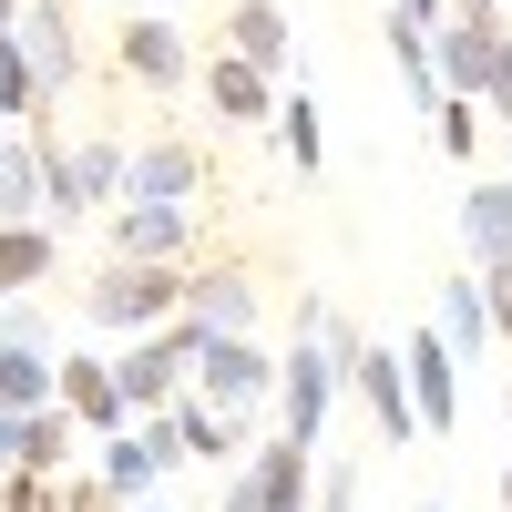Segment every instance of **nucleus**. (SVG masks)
Listing matches in <instances>:
<instances>
[{
    "mask_svg": "<svg viewBox=\"0 0 512 512\" xmlns=\"http://www.w3.org/2000/svg\"><path fill=\"white\" fill-rule=\"evenodd\" d=\"M512 41L502 21V0H451V11L431 21V72H441V93L451 103H482V82H492V52Z\"/></svg>",
    "mask_w": 512,
    "mask_h": 512,
    "instance_id": "5",
    "label": "nucleus"
},
{
    "mask_svg": "<svg viewBox=\"0 0 512 512\" xmlns=\"http://www.w3.org/2000/svg\"><path fill=\"white\" fill-rule=\"evenodd\" d=\"M277 144H287L297 175H328V123H318L308 93H277Z\"/></svg>",
    "mask_w": 512,
    "mask_h": 512,
    "instance_id": "26",
    "label": "nucleus"
},
{
    "mask_svg": "<svg viewBox=\"0 0 512 512\" xmlns=\"http://www.w3.org/2000/svg\"><path fill=\"white\" fill-rule=\"evenodd\" d=\"M195 226H205V205H113V256H154V267H185Z\"/></svg>",
    "mask_w": 512,
    "mask_h": 512,
    "instance_id": "15",
    "label": "nucleus"
},
{
    "mask_svg": "<svg viewBox=\"0 0 512 512\" xmlns=\"http://www.w3.org/2000/svg\"><path fill=\"white\" fill-rule=\"evenodd\" d=\"M195 349H205V328H195V318H164V328H144L134 349L113 359V390H123V410H134V420H154L164 400L185 390V369H195Z\"/></svg>",
    "mask_w": 512,
    "mask_h": 512,
    "instance_id": "6",
    "label": "nucleus"
},
{
    "mask_svg": "<svg viewBox=\"0 0 512 512\" xmlns=\"http://www.w3.org/2000/svg\"><path fill=\"white\" fill-rule=\"evenodd\" d=\"M502 410H512V390H502Z\"/></svg>",
    "mask_w": 512,
    "mask_h": 512,
    "instance_id": "40",
    "label": "nucleus"
},
{
    "mask_svg": "<svg viewBox=\"0 0 512 512\" xmlns=\"http://www.w3.org/2000/svg\"><path fill=\"white\" fill-rule=\"evenodd\" d=\"M175 461H185V451H175V420H164V410H154V420H134V431H113V441H93V472H103L123 502H154Z\"/></svg>",
    "mask_w": 512,
    "mask_h": 512,
    "instance_id": "9",
    "label": "nucleus"
},
{
    "mask_svg": "<svg viewBox=\"0 0 512 512\" xmlns=\"http://www.w3.org/2000/svg\"><path fill=\"white\" fill-rule=\"evenodd\" d=\"M420 512H441V502H420Z\"/></svg>",
    "mask_w": 512,
    "mask_h": 512,
    "instance_id": "39",
    "label": "nucleus"
},
{
    "mask_svg": "<svg viewBox=\"0 0 512 512\" xmlns=\"http://www.w3.org/2000/svg\"><path fill=\"white\" fill-rule=\"evenodd\" d=\"M134 512H175V502H164V492H154V502H134Z\"/></svg>",
    "mask_w": 512,
    "mask_h": 512,
    "instance_id": "37",
    "label": "nucleus"
},
{
    "mask_svg": "<svg viewBox=\"0 0 512 512\" xmlns=\"http://www.w3.org/2000/svg\"><path fill=\"white\" fill-rule=\"evenodd\" d=\"M0 349H52V308L41 297H0Z\"/></svg>",
    "mask_w": 512,
    "mask_h": 512,
    "instance_id": "27",
    "label": "nucleus"
},
{
    "mask_svg": "<svg viewBox=\"0 0 512 512\" xmlns=\"http://www.w3.org/2000/svg\"><path fill=\"white\" fill-rule=\"evenodd\" d=\"M0 512H62V482H41V472H0Z\"/></svg>",
    "mask_w": 512,
    "mask_h": 512,
    "instance_id": "30",
    "label": "nucleus"
},
{
    "mask_svg": "<svg viewBox=\"0 0 512 512\" xmlns=\"http://www.w3.org/2000/svg\"><path fill=\"white\" fill-rule=\"evenodd\" d=\"M349 390L369 400V420H379V441H390V451L420 441V410H410V369H400V349L359 338V349H349Z\"/></svg>",
    "mask_w": 512,
    "mask_h": 512,
    "instance_id": "13",
    "label": "nucleus"
},
{
    "mask_svg": "<svg viewBox=\"0 0 512 512\" xmlns=\"http://www.w3.org/2000/svg\"><path fill=\"white\" fill-rule=\"evenodd\" d=\"M431 134H441L451 154H482V103H451V93H441V113H431Z\"/></svg>",
    "mask_w": 512,
    "mask_h": 512,
    "instance_id": "29",
    "label": "nucleus"
},
{
    "mask_svg": "<svg viewBox=\"0 0 512 512\" xmlns=\"http://www.w3.org/2000/svg\"><path fill=\"white\" fill-rule=\"evenodd\" d=\"M62 267V226H0V297H31Z\"/></svg>",
    "mask_w": 512,
    "mask_h": 512,
    "instance_id": "24",
    "label": "nucleus"
},
{
    "mask_svg": "<svg viewBox=\"0 0 512 512\" xmlns=\"http://www.w3.org/2000/svg\"><path fill=\"white\" fill-rule=\"evenodd\" d=\"M0 226H41V144H31V123H0Z\"/></svg>",
    "mask_w": 512,
    "mask_h": 512,
    "instance_id": "22",
    "label": "nucleus"
},
{
    "mask_svg": "<svg viewBox=\"0 0 512 512\" xmlns=\"http://www.w3.org/2000/svg\"><path fill=\"white\" fill-rule=\"evenodd\" d=\"M502 512H512V482H502Z\"/></svg>",
    "mask_w": 512,
    "mask_h": 512,
    "instance_id": "38",
    "label": "nucleus"
},
{
    "mask_svg": "<svg viewBox=\"0 0 512 512\" xmlns=\"http://www.w3.org/2000/svg\"><path fill=\"white\" fill-rule=\"evenodd\" d=\"M11 21H21V0H0V31H11Z\"/></svg>",
    "mask_w": 512,
    "mask_h": 512,
    "instance_id": "36",
    "label": "nucleus"
},
{
    "mask_svg": "<svg viewBox=\"0 0 512 512\" xmlns=\"http://www.w3.org/2000/svg\"><path fill=\"white\" fill-rule=\"evenodd\" d=\"M482 308H492V338L512 349V267H492V277H482Z\"/></svg>",
    "mask_w": 512,
    "mask_h": 512,
    "instance_id": "33",
    "label": "nucleus"
},
{
    "mask_svg": "<svg viewBox=\"0 0 512 512\" xmlns=\"http://www.w3.org/2000/svg\"><path fill=\"white\" fill-rule=\"evenodd\" d=\"M195 82H205V113H216V123H236V134L277 123V82L256 72V62H236V52H205V62H195Z\"/></svg>",
    "mask_w": 512,
    "mask_h": 512,
    "instance_id": "14",
    "label": "nucleus"
},
{
    "mask_svg": "<svg viewBox=\"0 0 512 512\" xmlns=\"http://www.w3.org/2000/svg\"><path fill=\"white\" fill-rule=\"evenodd\" d=\"M390 11H410V21H420V31H431V21H441V11H451V0H390Z\"/></svg>",
    "mask_w": 512,
    "mask_h": 512,
    "instance_id": "34",
    "label": "nucleus"
},
{
    "mask_svg": "<svg viewBox=\"0 0 512 512\" xmlns=\"http://www.w3.org/2000/svg\"><path fill=\"white\" fill-rule=\"evenodd\" d=\"M461 256H472V277L512 267V185L502 175H482L472 195H461Z\"/></svg>",
    "mask_w": 512,
    "mask_h": 512,
    "instance_id": "19",
    "label": "nucleus"
},
{
    "mask_svg": "<svg viewBox=\"0 0 512 512\" xmlns=\"http://www.w3.org/2000/svg\"><path fill=\"white\" fill-rule=\"evenodd\" d=\"M185 318L205 328V338H226V328H256V277L236 267H185Z\"/></svg>",
    "mask_w": 512,
    "mask_h": 512,
    "instance_id": "18",
    "label": "nucleus"
},
{
    "mask_svg": "<svg viewBox=\"0 0 512 512\" xmlns=\"http://www.w3.org/2000/svg\"><path fill=\"white\" fill-rule=\"evenodd\" d=\"M82 461V420L52 400V410H0V472H41V482H62Z\"/></svg>",
    "mask_w": 512,
    "mask_h": 512,
    "instance_id": "10",
    "label": "nucleus"
},
{
    "mask_svg": "<svg viewBox=\"0 0 512 512\" xmlns=\"http://www.w3.org/2000/svg\"><path fill=\"white\" fill-rule=\"evenodd\" d=\"M400 369H410V410H420V441H441L451 420H461V359H451V338L420 318L410 328V349H400Z\"/></svg>",
    "mask_w": 512,
    "mask_h": 512,
    "instance_id": "12",
    "label": "nucleus"
},
{
    "mask_svg": "<svg viewBox=\"0 0 512 512\" xmlns=\"http://www.w3.org/2000/svg\"><path fill=\"white\" fill-rule=\"evenodd\" d=\"M482 113H492V123H512V41L492 52V82H482Z\"/></svg>",
    "mask_w": 512,
    "mask_h": 512,
    "instance_id": "32",
    "label": "nucleus"
},
{
    "mask_svg": "<svg viewBox=\"0 0 512 512\" xmlns=\"http://www.w3.org/2000/svg\"><path fill=\"white\" fill-rule=\"evenodd\" d=\"M52 400L82 420L93 441H113V431H134V410H123V390H113V359H93V349H72L62 359V379H52Z\"/></svg>",
    "mask_w": 512,
    "mask_h": 512,
    "instance_id": "17",
    "label": "nucleus"
},
{
    "mask_svg": "<svg viewBox=\"0 0 512 512\" xmlns=\"http://www.w3.org/2000/svg\"><path fill=\"white\" fill-rule=\"evenodd\" d=\"M226 52L236 62H256V72H287V52H297V41H287V11H277V0H236V11H226Z\"/></svg>",
    "mask_w": 512,
    "mask_h": 512,
    "instance_id": "23",
    "label": "nucleus"
},
{
    "mask_svg": "<svg viewBox=\"0 0 512 512\" xmlns=\"http://www.w3.org/2000/svg\"><path fill=\"white\" fill-rule=\"evenodd\" d=\"M31 144H41V226H72L82 205H123V154L134 144H62L52 123H31Z\"/></svg>",
    "mask_w": 512,
    "mask_h": 512,
    "instance_id": "3",
    "label": "nucleus"
},
{
    "mask_svg": "<svg viewBox=\"0 0 512 512\" xmlns=\"http://www.w3.org/2000/svg\"><path fill=\"white\" fill-rule=\"evenodd\" d=\"M318 502V451L308 441H256L246 461H236V482H226V512H308Z\"/></svg>",
    "mask_w": 512,
    "mask_h": 512,
    "instance_id": "8",
    "label": "nucleus"
},
{
    "mask_svg": "<svg viewBox=\"0 0 512 512\" xmlns=\"http://www.w3.org/2000/svg\"><path fill=\"white\" fill-rule=\"evenodd\" d=\"M195 195H205V144L154 134L123 154V205H195Z\"/></svg>",
    "mask_w": 512,
    "mask_h": 512,
    "instance_id": "11",
    "label": "nucleus"
},
{
    "mask_svg": "<svg viewBox=\"0 0 512 512\" xmlns=\"http://www.w3.org/2000/svg\"><path fill=\"white\" fill-rule=\"evenodd\" d=\"M11 41H21V62H31V123H52L62 113V93L82 82V41H72V0H21V21H11Z\"/></svg>",
    "mask_w": 512,
    "mask_h": 512,
    "instance_id": "7",
    "label": "nucleus"
},
{
    "mask_svg": "<svg viewBox=\"0 0 512 512\" xmlns=\"http://www.w3.org/2000/svg\"><path fill=\"white\" fill-rule=\"evenodd\" d=\"M431 297H441V308H431V328L451 338V359H461V369H472V359H492V308H482V277L461 267V277H441Z\"/></svg>",
    "mask_w": 512,
    "mask_h": 512,
    "instance_id": "20",
    "label": "nucleus"
},
{
    "mask_svg": "<svg viewBox=\"0 0 512 512\" xmlns=\"http://www.w3.org/2000/svg\"><path fill=\"white\" fill-rule=\"evenodd\" d=\"M52 379H62L52 349H0V410H52Z\"/></svg>",
    "mask_w": 512,
    "mask_h": 512,
    "instance_id": "25",
    "label": "nucleus"
},
{
    "mask_svg": "<svg viewBox=\"0 0 512 512\" xmlns=\"http://www.w3.org/2000/svg\"><path fill=\"white\" fill-rule=\"evenodd\" d=\"M72 318H82V328L144 338V328H164V318H185V267H154V256H103V267L82 277Z\"/></svg>",
    "mask_w": 512,
    "mask_h": 512,
    "instance_id": "2",
    "label": "nucleus"
},
{
    "mask_svg": "<svg viewBox=\"0 0 512 512\" xmlns=\"http://www.w3.org/2000/svg\"><path fill=\"white\" fill-rule=\"evenodd\" d=\"M62 512H134V502H123V492L93 472V461H82V472H62Z\"/></svg>",
    "mask_w": 512,
    "mask_h": 512,
    "instance_id": "28",
    "label": "nucleus"
},
{
    "mask_svg": "<svg viewBox=\"0 0 512 512\" xmlns=\"http://www.w3.org/2000/svg\"><path fill=\"white\" fill-rule=\"evenodd\" d=\"M502 185H512V123H502Z\"/></svg>",
    "mask_w": 512,
    "mask_h": 512,
    "instance_id": "35",
    "label": "nucleus"
},
{
    "mask_svg": "<svg viewBox=\"0 0 512 512\" xmlns=\"http://www.w3.org/2000/svg\"><path fill=\"white\" fill-rule=\"evenodd\" d=\"M185 390H195V400H216L236 431L256 441V410L277 400V349H256V328H226V338H205V349H195Z\"/></svg>",
    "mask_w": 512,
    "mask_h": 512,
    "instance_id": "4",
    "label": "nucleus"
},
{
    "mask_svg": "<svg viewBox=\"0 0 512 512\" xmlns=\"http://www.w3.org/2000/svg\"><path fill=\"white\" fill-rule=\"evenodd\" d=\"M308 512H359V461H328V482H318Z\"/></svg>",
    "mask_w": 512,
    "mask_h": 512,
    "instance_id": "31",
    "label": "nucleus"
},
{
    "mask_svg": "<svg viewBox=\"0 0 512 512\" xmlns=\"http://www.w3.org/2000/svg\"><path fill=\"white\" fill-rule=\"evenodd\" d=\"M164 420H175V451H185V461H246V451H256L236 420H226L216 400H195V390H175V400H164Z\"/></svg>",
    "mask_w": 512,
    "mask_h": 512,
    "instance_id": "21",
    "label": "nucleus"
},
{
    "mask_svg": "<svg viewBox=\"0 0 512 512\" xmlns=\"http://www.w3.org/2000/svg\"><path fill=\"white\" fill-rule=\"evenodd\" d=\"M349 349H359V318L328 308V297H308L297 308V338L277 349V431L287 441H328V410L349 400Z\"/></svg>",
    "mask_w": 512,
    "mask_h": 512,
    "instance_id": "1",
    "label": "nucleus"
},
{
    "mask_svg": "<svg viewBox=\"0 0 512 512\" xmlns=\"http://www.w3.org/2000/svg\"><path fill=\"white\" fill-rule=\"evenodd\" d=\"M113 62L134 72V82H154V93H175V82L195 72V52H185V31L164 21V11H134V21H123V31H113Z\"/></svg>",
    "mask_w": 512,
    "mask_h": 512,
    "instance_id": "16",
    "label": "nucleus"
}]
</instances>
